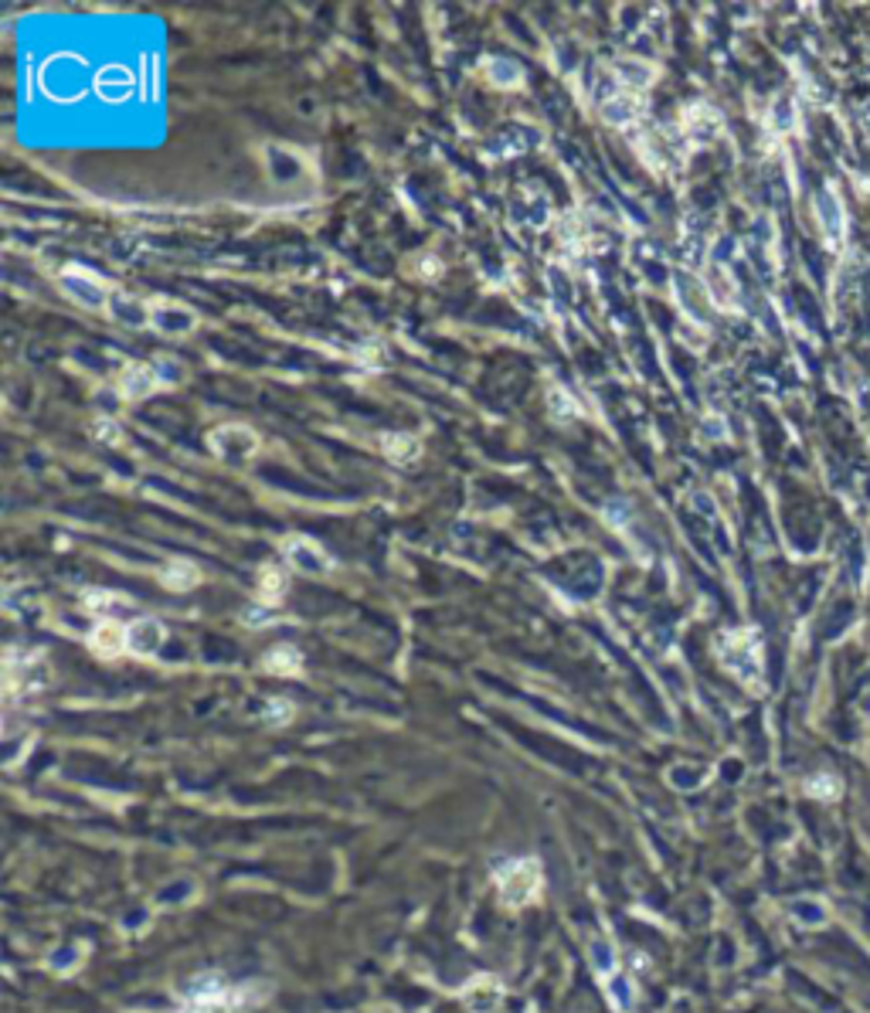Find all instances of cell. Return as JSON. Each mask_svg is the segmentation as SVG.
<instances>
[{"label": "cell", "mask_w": 870, "mask_h": 1013, "mask_svg": "<svg viewBox=\"0 0 870 1013\" xmlns=\"http://www.w3.org/2000/svg\"><path fill=\"white\" fill-rule=\"evenodd\" d=\"M208 445H211V453L225 466H245L248 460H256V453L262 449V439L259 432L242 426V422H225V426L208 432Z\"/></svg>", "instance_id": "cell-1"}, {"label": "cell", "mask_w": 870, "mask_h": 1013, "mask_svg": "<svg viewBox=\"0 0 870 1013\" xmlns=\"http://www.w3.org/2000/svg\"><path fill=\"white\" fill-rule=\"evenodd\" d=\"M497 888L507 905H527L541 891V864L534 857L510 860L497 871Z\"/></svg>", "instance_id": "cell-2"}, {"label": "cell", "mask_w": 870, "mask_h": 1013, "mask_svg": "<svg viewBox=\"0 0 870 1013\" xmlns=\"http://www.w3.org/2000/svg\"><path fill=\"white\" fill-rule=\"evenodd\" d=\"M58 286L68 300H76L78 307H85V309H109V300H112V292H109L106 282L99 276H92V273H85V269H78V265L61 269Z\"/></svg>", "instance_id": "cell-3"}, {"label": "cell", "mask_w": 870, "mask_h": 1013, "mask_svg": "<svg viewBox=\"0 0 870 1013\" xmlns=\"http://www.w3.org/2000/svg\"><path fill=\"white\" fill-rule=\"evenodd\" d=\"M283 558L290 561L292 569L300 575H309V578H323L327 571H334V558L323 551L317 541L303 538V534H290V538L279 544Z\"/></svg>", "instance_id": "cell-4"}, {"label": "cell", "mask_w": 870, "mask_h": 1013, "mask_svg": "<svg viewBox=\"0 0 870 1013\" xmlns=\"http://www.w3.org/2000/svg\"><path fill=\"white\" fill-rule=\"evenodd\" d=\"M198 323H201L198 309L184 307V303H174V300H153L150 303V327L160 330V334L184 337V334H191Z\"/></svg>", "instance_id": "cell-5"}, {"label": "cell", "mask_w": 870, "mask_h": 1013, "mask_svg": "<svg viewBox=\"0 0 870 1013\" xmlns=\"http://www.w3.org/2000/svg\"><path fill=\"white\" fill-rule=\"evenodd\" d=\"M157 388H164V384L157 378L153 364H126L116 378V391L122 395V401H147Z\"/></svg>", "instance_id": "cell-6"}, {"label": "cell", "mask_w": 870, "mask_h": 1013, "mask_svg": "<svg viewBox=\"0 0 870 1013\" xmlns=\"http://www.w3.org/2000/svg\"><path fill=\"white\" fill-rule=\"evenodd\" d=\"M164 640H167V630L157 623V619H150V615H143V619H133L130 626H126V653H137V657H153L160 646H164Z\"/></svg>", "instance_id": "cell-7"}, {"label": "cell", "mask_w": 870, "mask_h": 1013, "mask_svg": "<svg viewBox=\"0 0 870 1013\" xmlns=\"http://www.w3.org/2000/svg\"><path fill=\"white\" fill-rule=\"evenodd\" d=\"M642 112V93H629V89H615L602 99V116L612 126H632Z\"/></svg>", "instance_id": "cell-8"}, {"label": "cell", "mask_w": 870, "mask_h": 1013, "mask_svg": "<svg viewBox=\"0 0 870 1013\" xmlns=\"http://www.w3.org/2000/svg\"><path fill=\"white\" fill-rule=\"evenodd\" d=\"M89 650L99 653V657H106V660L126 653V626H120L116 619H103V623L89 632Z\"/></svg>", "instance_id": "cell-9"}, {"label": "cell", "mask_w": 870, "mask_h": 1013, "mask_svg": "<svg viewBox=\"0 0 870 1013\" xmlns=\"http://www.w3.org/2000/svg\"><path fill=\"white\" fill-rule=\"evenodd\" d=\"M378 449H381L384 460L398 462V466L401 462H415L422 456V443L415 435H408V432H384L378 439Z\"/></svg>", "instance_id": "cell-10"}, {"label": "cell", "mask_w": 870, "mask_h": 1013, "mask_svg": "<svg viewBox=\"0 0 870 1013\" xmlns=\"http://www.w3.org/2000/svg\"><path fill=\"white\" fill-rule=\"evenodd\" d=\"M198 582H201L198 565H191V561H184V558H174V561H167V565L160 569V585H164L167 592H191Z\"/></svg>", "instance_id": "cell-11"}, {"label": "cell", "mask_w": 870, "mask_h": 1013, "mask_svg": "<svg viewBox=\"0 0 870 1013\" xmlns=\"http://www.w3.org/2000/svg\"><path fill=\"white\" fill-rule=\"evenodd\" d=\"M262 670H269V674H275V677H296L303 670V657H300L296 646L279 643L262 657Z\"/></svg>", "instance_id": "cell-12"}, {"label": "cell", "mask_w": 870, "mask_h": 1013, "mask_svg": "<svg viewBox=\"0 0 870 1013\" xmlns=\"http://www.w3.org/2000/svg\"><path fill=\"white\" fill-rule=\"evenodd\" d=\"M615 78H619V89H629V93H642L650 82H653V68L646 62H640V58H623V62H615Z\"/></svg>", "instance_id": "cell-13"}, {"label": "cell", "mask_w": 870, "mask_h": 1013, "mask_svg": "<svg viewBox=\"0 0 870 1013\" xmlns=\"http://www.w3.org/2000/svg\"><path fill=\"white\" fill-rule=\"evenodd\" d=\"M109 313H112L120 323H126V327H150V307H143V303L130 300V296H122V292H112V300H109Z\"/></svg>", "instance_id": "cell-14"}, {"label": "cell", "mask_w": 870, "mask_h": 1013, "mask_svg": "<svg viewBox=\"0 0 870 1013\" xmlns=\"http://www.w3.org/2000/svg\"><path fill=\"white\" fill-rule=\"evenodd\" d=\"M286 588H290V575H286V569H279V565H262L259 569V596L269 605H275V602L286 596Z\"/></svg>", "instance_id": "cell-15"}, {"label": "cell", "mask_w": 870, "mask_h": 1013, "mask_svg": "<svg viewBox=\"0 0 870 1013\" xmlns=\"http://www.w3.org/2000/svg\"><path fill=\"white\" fill-rule=\"evenodd\" d=\"M487 78L497 85V89H520L524 85V68L510 58H493L487 65Z\"/></svg>", "instance_id": "cell-16"}, {"label": "cell", "mask_w": 870, "mask_h": 1013, "mask_svg": "<svg viewBox=\"0 0 870 1013\" xmlns=\"http://www.w3.org/2000/svg\"><path fill=\"white\" fill-rule=\"evenodd\" d=\"M684 126L694 133V139H704V137H711V133H714L718 116H714V109H707V106H690L687 116H684Z\"/></svg>", "instance_id": "cell-17"}, {"label": "cell", "mask_w": 870, "mask_h": 1013, "mask_svg": "<svg viewBox=\"0 0 870 1013\" xmlns=\"http://www.w3.org/2000/svg\"><path fill=\"white\" fill-rule=\"evenodd\" d=\"M89 432H92V439H95V443H106V445L122 443V426H120V418H116V415H95Z\"/></svg>", "instance_id": "cell-18"}, {"label": "cell", "mask_w": 870, "mask_h": 1013, "mask_svg": "<svg viewBox=\"0 0 870 1013\" xmlns=\"http://www.w3.org/2000/svg\"><path fill=\"white\" fill-rule=\"evenodd\" d=\"M112 602H120V596H112V592H106V588H89V592L82 596L85 613H95V615H106L109 609H112Z\"/></svg>", "instance_id": "cell-19"}, {"label": "cell", "mask_w": 870, "mask_h": 1013, "mask_svg": "<svg viewBox=\"0 0 870 1013\" xmlns=\"http://www.w3.org/2000/svg\"><path fill=\"white\" fill-rule=\"evenodd\" d=\"M548 405H551V415L558 418V422H568V418H579V405L568 399L561 388H554L548 395Z\"/></svg>", "instance_id": "cell-20"}, {"label": "cell", "mask_w": 870, "mask_h": 1013, "mask_svg": "<svg viewBox=\"0 0 870 1013\" xmlns=\"http://www.w3.org/2000/svg\"><path fill=\"white\" fill-rule=\"evenodd\" d=\"M153 371H157V378H160L164 388H170V384H177L184 378V368L177 364V357H157V361H153Z\"/></svg>", "instance_id": "cell-21"}, {"label": "cell", "mask_w": 870, "mask_h": 1013, "mask_svg": "<svg viewBox=\"0 0 870 1013\" xmlns=\"http://www.w3.org/2000/svg\"><path fill=\"white\" fill-rule=\"evenodd\" d=\"M290 714H292L290 701H273V704L265 707V722H273V724H286L290 722Z\"/></svg>", "instance_id": "cell-22"}, {"label": "cell", "mask_w": 870, "mask_h": 1013, "mask_svg": "<svg viewBox=\"0 0 870 1013\" xmlns=\"http://www.w3.org/2000/svg\"><path fill=\"white\" fill-rule=\"evenodd\" d=\"M439 273H443V262L432 259V255H426V259H422V265H418V276H422V279H435Z\"/></svg>", "instance_id": "cell-23"}]
</instances>
